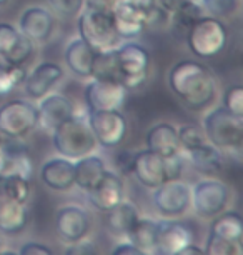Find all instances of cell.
I'll list each match as a JSON object with an SVG mask.
<instances>
[{
	"label": "cell",
	"mask_w": 243,
	"mask_h": 255,
	"mask_svg": "<svg viewBox=\"0 0 243 255\" xmlns=\"http://www.w3.org/2000/svg\"><path fill=\"white\" fill-rule=\"evenodd\" d=\"M168 85L171 92L195 112L210 107L218 92L213 72L197 60H182L171 67Z\"/></svg>",
	"instance_id": "1"
},
{
	"label": "cell",
	"mask_w": 243,
	"mask_h": 255,
	"mask_svg": "<svg viewBox=\"0 0 243 255\" xmlns=\"http://www.w3.org/2000/svg\"><path fill=\"white\" fill-rule=\"evenodd\" d=\"M110 12L118 37L125 40L140 37L147 27L165 22L168 17L159 0H115Z\"/></svg>",
	"instance_id": "2"
},
{
	"label": "cell",
	"mask_w": 243,
	"mask_h": 255,
	"mask_svg": "<svg viewBox=\"0 0 243 255\" xmlns=\"http://www.w3.org/2000/svg\"><path fill=\"white\" fill-rule=\"evenodd\" d=\"M52 143L62 157L70 160L88 155L98 145L88 122L75 114L52 130Z\"/></svg>",
	"instance_id": "3"
},
{
	"label": "cell",
	"mask_w": 243,
	"mask_h": 255,
	"mask_svg": "<svg viewBox=\"0 0 243 255\" xmlns=\"http://www.w3.org/2000/svg\"><path fill=\"white\" fill-rule=\"evenodd\" d=\"M79 15V35L95 52L115 49L120 44L122 38L117 33L112 12L85 5Z\"/></svg>",
	"instance_id": "4"
},
{
	"label": "cell",
	"mask_w": 243,
	"mask_h": 255,
	"mask_svg": "<svg viewBox=\"0 0 243 255\" xmlns=\"http://www.w3.org/2000/svg\"><path fill=\"white\" fill-rule=\"evenodd\" d=\"M203 132L213 147L227 152H240L243 140V117L228 112L225 107L210 110L203 119Z\"/></svg>",
	"instance_id": "5"
},
{
	"label": "cell",
	"mask_w": 243,
	"mask_h": 255,
	"mask_svg": "<svg viewBox=\"0 0 243 255\" xmlns=\"http://www.w3.org/2000/svg\"><path fill=\"white\" fill-rule=\"evenodd\" d=\"M187 47L198 59H213L222 54L228 42L227 27L220 18L203 15L193 23L187 37Z\"/></svg>",
	"instance_id": "6"
},
{
	"label": "cell",
	"mask_w": 243,
	"mask_h": 255,
	"mask_svg": "<svg viewBox=\"0 0 243 255\" xmlns=\"http://www.w3.org/2000/svg\"><path fill=\"white\" fill-rule=\"evenodd\" d=\"M39 125V110L30 100L13 99L0 105V132L5 137L25 138Z\"/></svg>",
	"instance_id": "7"
},
{
	"label": "cell",
	"mask_w": 243,
	"mask_h": 255,
	"mask_svg": "<svg viewBox=\"0 0 243 255\" xmlns=\"http://www.w3.org/2000/svg\"><path fill=\"white\" fill-rule=\"evenodd\" d=\"M117 62L122 72V84L127 90H135L145 84L150 72V54L145 47L127 42L115 47Z\"/></svg>",
	"instance_id": "8"
},
{
	"label": "cell",
	"mask_w": 243,
	"mask_h": 255,
	"mask_svg": "<svg viewBox=\"0 0 243 255\" xmlns=\"http://www.w3.org/2000/svg\"><path fill=\"white\" fill-rule=\"evenodd\" d=\"M230 187L217 179H203L192 187V207L202 219H213L230 204Z\"/></svg>",
	"instance_id": "9"
},
{
	"label": "cell",
	"mask_w": 243,
	"mask_h": 255,
	"mask_svg": "<svg viewBox=\"0 0 243 255\" xmlns=\"http://www.w3.org/2000/svg\"><path fill=\"white\" fill-rule=\"evenodd\" d=\"M87 122L97 143L105 148H115L125 140L128 124L120 110H88Z\"/></svg>",
	"instance_id": "10"
},
{
	"label": "cell",
	"mask_w": 243,
	"mask_h": 255,
	"mask_svg": "<svg viewBox=\"0 0 243 255\" xmlns=\"http://www.w3.org/2000/svg\"><path fill=\"white\" fill-rule=\"evenodd\" d=\"M152 200L163 217H182L192 207V187L180 179L168 180L154 189Z\"/></svg>",
	"instance_id": "11"
},
{
	"label": "cell",
	"mask_w": 243,
	"mask_h": 255,
	"mask_svg": "<svg viewBox=\"0 0 243 255\" xmlns=\"http://www.w3.org/2000/svg\"><path fill=\"white\" fill-rule=\"evenodd\" d=\"M193 242V232L187 224L177 217L157 220V247L154 254L177 255L178 250Z\"/></svg>",
	"instance_id": "12"
},
{
	"label": "cell",
	"mask_w": 243,
	"mask_h": 255,
	"mask_svg": "<svg viewBox=\"0 0 243 255\" xmlns=\"http://www.w3.org/2000/svg\"><path fill=\"white\" fill-rule=\"evenodd\" d=\"M127 92L120 82L93 79L85 87V102L88 110H120Z\"/></svg>",
	"instance_id": "13"
},
{
	"label": "cell",
	"mask_w": 243,
	"mask_h": 255,
	"mask_svg": "<svg viewBox=\"0 0 243 255\" xmlns=\"http://www.w3.org/2000/svg\"><path fill=\"white\" fill-rule=\"evenodd\" d=\"M35 44L12 23L0 22V59L10 65H23L30 60Z\"/></svg>",
	"instance_id": "14"
},
{
	"label": "cell",
	"mask_w": 243,
	"mask_h": 255,
	"mask_svg": "<svg viewBox=\"0 0 243 255\" xmlns=\"http://www.w3.org/2000/svg\"><path fill=\"white\" fill-rule=\"evenodd\" d=\"M57 232L65 242L72 244L85 239L92 229L90 214L80 205H64L57 210L55 215Z\"/></svg>",
	"instance_id": "15"
},
{
	"label": "cell",
	"mask_w": 243,
	"mask_h": 255,
	"mask_svg": "<svg viewBox=\"0 0 243 255\" xmlns=\"http://www.w3.org/2000/svg\"><path fill=\"white\" fill-rule=\"evenodd\" d=\"M132 174L142 185L152 190L157 189V187L162 184H165V182H168L165 158L157 155L154 152H150L149 148L135 152Z\"/></svg>",
	"instance_id": "16"
},
{
	"label": "cell",
	"mask_w": 243,
	"mask_h": 255,
	"mask_svg": "<svg viewBox=\"0 0 243 255\" xmlns=\"http://www.w3.org/2000/svg\"><path fill=\"white\" fill-rule=\"evenodd\" d=\"M2 150L3 163H2V175H20L23 179H32V157L28 153V147L22 142V138L5 137L0 145Z\"/></svg>",
	"instance_id": "17"
},
{
	"label": "cell",
	"mask_w": 243,
	"mask_h": 255,
	"mask_svg": "<svg viewBox=\"0 0 243 255\" xmlns=\"http://www.w3.org/2000/svg\"><path fill=\"white\" fill-rule=\"evenodd\" d=\"M55 28V17L44 7H28L20 15L18 30L33 44H44Z\"/></svg>",
	"instance_id": "18"
},
{
	"label": "cell",
	"mask_w": 243,
	"mask_h": 255,
	"mask_svg": "<svg viewBox=\"0 0 243 255\" xmlns=\"http://www.w3.org/2000/svg\"><path fill=\"white\" fill-rule=\"evenodd\" d=\"M62 77H64V70L59 64L42 62L25 77L23 89L32 100H40L47 94H50V90L62 80Z\"/></svg>",
	"instance_id": "19"
},
{
	"label": "cell",
	"mask_w": 243,
	"mask_h": 255,
	"mask_svg": "<svg viewBox=\"0 0 243 255\" xmlns=\"http://www.w3.org/2000/svg\"><path fill=\"white\" fill-rule=\"evenodd\" d=\"M125 197L123 180L117 172H112L107 168L105 175L98 182V185L93 190L88 192V200L95 209L100 212H108L113 207L118 205Z\"/></svg>",
	"instance_id": "20"
},
{
	"label": "cell",
	"mask_w": 243,
	"mask_h": 255,
	"mask_svg": "<svg viewBox=\"0 0 243 255\" xmlns=\"http://www.w3.org/2000/svg\"><path fill=\"white\" fill-rule=\"evenodd\" d=\"M30 220V212L25 202H18L0 192V232L17 235L25 230Z\"/></svg>",
	"instance_id": "21"
},
{
	"label": "cell",
	"mask_w": 243,
	"mask_h": 255,
	"mask_svg": "<svg viewBox=\"0 0 243 255\" xmlns=\"http://www.w3.org/2000/svg\"><path fill=\"white\" fill-rule=\"evenodd\" d=\"M145 145L150 152L163 158H170L182 152L177 127L168 122H159L150 127L145 135Z\"/></svg>",
	"instance_id": "22"
},
{
	"label": "cell",
	"mask_w": 243,
	"mask_h": 255,
	"mask_svg": "<svg viewBox=\"0 0 243 255\" xmlns=\"http://www.w3.org/2000/svg\"><path fill=\"white\" fill-rule=\"evenodd\" d=\"M37 110H39V125L47 130H54L60 122L75 114L72 100L62 94H47L40 99Z\"/></svg>",
	"instance_id": "23"
},
{
	"label": "cell",
	"mask_w": 243,
	"mask_h": 255,
	"mask_svg": "<svg viewBox=\"0 0 243 255\" xmlns=\"http://www.w3.org/2000/svg\"><path fill=\"white\" fill-rule=\"evenodd\" d=\"M42 182L52 190L67 192L75 185L74 162L65 157H54L40 168Z\"/></svg>",
	"instance_id": "24"
},
{
	"label": "cell",
	"mask_w": 243,
	"mask_h": 255,
	"mask_svg": "<svg viewBox=\"0 0 243 255\" xmlns=\"http://www.w3.org/2000/svg\"><path fill=\"white\" fill-rule=\"evenodd\" d=\"M95 54L97 52L79 37L67 44L64 52V60L65 65L69 67V70L74 75H77L79 79H92Z\"/></svg>",
	"instance_id": "25"
},
{
	"label": "cell",
	"mask_w": 243,
	"mask_h": 255,
	"mask_svg": "<svg viewBox=\"0 0 243 255\" xmlns=\"http://www.w3.org/2000/svg\"><path fill=\"white\" fill-rule=\"evenodd\" d=\"M105 172H107L105 160L100 155H95L93 152L88 153V155L80 157L74 162L75 185L79 189H82L83 192H87V194L98 185V182L102 180Z\"/></svg>",
	"instance_id": "26"
},
{
	"label": "cell",
	"mask_w": 243,
	"mask_h": 255,
	"mask_svg": "<svg viewBox=\"0 0 243 255\" xmlns=\"http://www.w3.org/2000/svg\"><path fill=\"white\" fill-rule=\"evenodd\" d=\"M188 152V160L198 174L205 177H215L222 172L223 168V155L222 150L217 147H213L212 143H202V145L190 148Z\"/></svg>",
	"instance_id": "27"
},
{
	"label": "cell",
	"mask_w": 243,
	"mask_h": 255,
	"mask_svg": "<svg viewBox=\"0 0 243 255\" xmlns=\"http://www.w3.org/2000/svg\"><path fill=\"white\" fill-rule=\"evenodd\" d=\"M210 234L215 237L225 239L228 242L242 245L243 237V220L238 212H225L218 214L217 217H213L210 225Z\"/></svg>",
	"instance_id": "28"
},
{
	"label": "cell",
	"mask_w": 243,
	"mask_h": 255,
	"mask_svg": "<svg viewBox=\"0 0 243 255\" xmlns=\"http://www.w3.org/2000/svg\"><path fill=\"white\" fill-rule=\"evenodd\" d=\"M108 214V227L115 235L120 237H127L133 229V225L137 224V220L140 219V212L132 202L123 199L120 204L113 207L112 210L107 212Z\"/></svg>",
	"instance_id": "29"
},
{
	"label": "cell",
	"mask_w": 243,
	"mask_h": 255,
	"mask_svg": "<svg viewBox=\"0 0 243 255\" xmlns=\"http://www.w3.org/2000/svg\"><path fill=\"white\" fill-rule=\"evenodd\" d=\"M170 15H171L170 22H171V32H173V35L185 38L188 30L193 27V23L198 18H202L205 15V12L198 0H193V2L185 3L183 7H180L178 10H175Z\"/></svg>",
	"instance_id": "30"
},
{
	"label": "cell",
	"mask_w": 243,
	"mask_h": 255,
	"mask_svg": "<svg viewBox=\"0 0 243 255\" xmlns=\"http://www.w3.org/2000/svg\"><path fill=\"white\" fill-rule=\"evenodd\" d=\"M127 239L135 244L144 254H154L157 247V220L140 217L133 225L130 234L127 235Z\"/></svg>",
	"instance_id": "31"
},
{
	"label": "cell",
	"mask_w": 243,
	"mask_h": 255,
	"mask_svg": "<svg viewBox=\"0 0 243 255\" xmlns=\"http://www.w3.org/2000/svg\"><path fill=\"white\" fill-rule=\"evenodd\" d=\"M92 79L98 80H113L122 84V72L117 62L115 49L102 50L95 54L93 67H92ZM123 85V84H122Z\"/></svg>",
	"instance_id": "32"
},
{
	"label": "cell",
	"mask_w": 243,
	"mask_h": 255,
	"mask_svg": "<svg viewBox=\"0 0 243 255\" xmlns=\"http://www.w3.org/2000/svg\"><path fill=\"white\" fill-rule=\"evenodd\" d=\"M27 72L22 65L0 64V97H7L23 84Z\"/></svg>",
	"instance_id": "33"
},
{
	"label": "cell",
	"mask_w": 243,
	"mask_h": 255,
	"mask_svg": "<svg viewBox=\"0 0 243 255\" xmlns=\"http://www.w3.org/2000/svg\"><path fill=\"white\" fill-rule=\"evenodd\" d=\"M205 15L215 18H228L238 10L240 0H198Z\"/></svg>",
	"instance_id": "34"
},
{
	"label": "cell",
	"mask_w": 243,
	"mask_h": 255,
	"mask_svg": "<svg viewBox=\"0 0 243 255\" xmlns=\"http://www.w3.org/2000/svg\"><path fill=\"white\" fill-rule=\"evenodd\" d=\"M177 132H178L180 145H182V148H185V150H190V148H195L207 142V137H205L202 125L185 124L180 128H177Z\"/></svg>",
	"instance_id": "35"
},
{
	"label": "cell",
	"mask_w": 243,
	"mask_h": 255,
	"mask_svg": "<svg viewBox=\"0 0 243 255\" xmlns=\"http://www.w3.org/2000/svg\"><path fill=\"white\" fill-rule=\"evenodd\" d=\"M203 254L208 255H233V254H242V245L228 242L225 239L215 237V235L208 234L207 244H205Z\"/></svg>",
	"instance_id": "36"
},
{
	"label": "cell",
	"mask_w": 243,
	"mask_h": 255,
	"mask_svg": "<svg viewBox=\"0 0 243 255\" xmlns=\"http://www.w3.org/2000/svg\"><path fill=\"white\" fill-rule=\"evenodd\" d=\"M57 15L77 17L85 7V0H47Z\"/></svg>",
	"instance_id": "37"
},
{
	"label": "cell",
	"mask_w": 243,
	"mask_h": 255,
	"mask_svg": "<svg viewBox=\"0 0 243 255\" xmlns=\"http://www.w3.org/2000/svg\"><path fill=\"white\" fill-rule=\"evenodd\" d=\"M223 107L228 112L243 117V87L242 85H232L227 89L225 95H223Z\"/></svg>",
	"instance_id": "38"
},
{
	"label": "cell",
	"mask_w": 243,
	"mask_h": 255,
	"mask_svg": "<svg viewBox=\"0 0 243 255\" xmlns=\"http://www.w3.org/2000/svg\"><path fill=\"white\" fill-rule=\"evenodd\" d=\"M18 254L20 255H52L54 250L50 247H47V245L42 242H27L18 250Z\"/></svg>",
	"instance_id": "39"
},
{
	"label": "cell",
	"mask_w": 243,
	"mask_h": 255,
	"mask_svg": "<svg viewBox=\"0 0 243 255\" xmlns=\"http://www.w3.org/2000/svg\"><path fill=\"white\" fill-rule=\"evenodd\" d=\"M98 250L93 245V242H88V240H77V242L70 244L69 249H65V254H97Z\"/></svg>",
	"instance_id": "40"
},
{
	"label": "cell",
	"mask_w": 243,
	"mask_h": 255,
	"mask_svg": "<svg viewBox=\"0 0 243 255\" xmlns=\"http://www.w3.org/2000/svg\"><path fill=\"white\" fill-rule=\"evenodd\" d=\"M133 157H135V153H133V152H128V150H123V152L118 153V157H117V165H118V168L122 170V174H132Z\"/></svg>",
	"instance_id": "41"
},
{
	"label": "cell",
	"mask_w": 243,
	"mask_h": 255,
	"mask_svg": "<svg viewBox=\"0 0 243 255\" xmlns=\"http://www.w3.org/2000/svg\"><path fill=\"white\" fill-rule=\"evenodd\" d=\"M112 254L113 255H142L144 252H142L135 244H132L130 240H125V242L118 244L117 247L113 249Z\"/></svg>",
	"instance_id": "42"
},
{
	"label": "cell",
	"mask_w": 243,
	"mask_h": 255,
	"mask_svg": "<svg viewBox=\"0 0 243 255\" xmlns=\"http://www.w3.org/2000/svg\"><path fill=\"white\" fill-rule=\"evenodd\" d=\"M188 2H193V0H159L162 8H165L168 13H173L175 10H178L180 7H183Z\"/></svg>",
	"instance_id": "43"
},
{
	"label": "cell",
	"mask_w": 243,
	"mask_h": 255,
	"mask_svg": "<svg viewBox=\"0 0 243 255\" xmlns=\"http://www.w3.org/2000/svg\"><path fill=\"white\" fill-rule=\"evenodd\" d=\"M115 0H85V5L87 7H93V8H100V10H112Z\"/></svg>",
	"instance_id": "44"
},
{
	"label": "cell",
	"mask_w": 243,
	"mask_h": 255,
	"mask_svg": "<svg viewBox=\"0 0 243 255\" xmlns=\"http://www.w3.org/2000/svg\"><path fill=\"white\" fill-rule=\"evenodd\" d=\"M192 254H195V255H200V254H203V247H198L197 244H187L185 247H182L178 250V254L177 255H192Z\"/></svg>",
	"instance_id": "45"
},
{
	"label": "cell",
	"mask_w": 243,
	"mask_h": 255,
	"mask_svg": "<svg viewBox=\"0 0 243 255\" xmlns=\"http://www.w3.org/2000/svg\"><path fill=\"white\" fill-rule=\"evenodd\" d=\"M7 2H8V0H0V7H3V5H7Z\"/></svg>",
	"instance_id": "46"
},
{
	"label": "cell",
	"mask_w": 243,
	"mask_h": 255,
	"mask_svg": "<svg viewBox=\"0 0 243 255\" xmlns=\"http://www.w3.org/2000/svg\"><path fill=\"white\" fill-rule=\"evenodd\" d=\"M3 138H5V135H3L2 132H0V145H2V142H3Z\"/></svg>",
	"instance_id": "47"
},
{
	"label": "cell",
	"mask_w": 243,
	"mask_h": 255,
	"mask_svg": "<svg viewBox=\"0 0 243 255\" xmlns=\"http://www.w3.org/2000/svg\"><path fill=\"white\" fill-rule=\"evenodd\" d=\"M3 247V239H2V235H0V250H2Z\"/></svg>",
	"instance_id": "48"
}]
</instances>
